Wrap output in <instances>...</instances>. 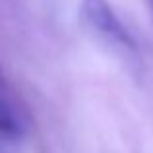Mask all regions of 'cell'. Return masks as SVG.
Returning a JSON list of instances; mask_svg holds the SVG:
<instances>
[{
  "label": "cell",
  "mask_w": 153,
  "mask_h": 153,
  "mask_svg": "<svg viewBox=\"0 0 153 153\" xmlns=\"http://www.w3.org/2000/svg\"><path fill=\"white\" fill-rule=\"evenodd\" d=\"M82 19L91 31L99 37L107 39L112 45L124 47V49H134V39L128 33V29L122 25L118 16L114 14L112 6L107 0H82L79 8Z\"/></svg>",
  "instance_id": "6da1fadb"
},
{
  "label": "cell",
  "mask_w": 153,
  "mask_h": 153,
  "mask_svg": "<svg viewBox=\"0 0 153 153\" xmlns=\"http://www.w3.org/2000/svg\"><path fill=\"white\" fill-rule=\"evenodd\" d=\"M19 128H18V122L14 120L12 112L0 103V136L4 138H12V136H18Z\"/></svg>",
  "instance_id": "7a4b0ae2"
},
{
  "label": "cell",
  "mask_w": 153,
  "mask_h": 153,
  "mask_svg": "<svg viewBox=\"0 0 153 153\" xmlns=\"http://www.w3.org/2000/svg\"><path fill=\"white\" fill-rule=\"evenodd\" d=\"M147 2V8H149V12H151V18H153V0H146Z\"/></svg>",
  "instance_id": "3957f363"
}]
</instances>
